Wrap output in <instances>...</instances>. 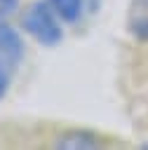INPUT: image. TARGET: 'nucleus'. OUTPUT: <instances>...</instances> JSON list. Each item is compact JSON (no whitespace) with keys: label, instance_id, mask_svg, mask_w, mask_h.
<instances>
[{"label":"nucleus","instance_id":"nucleus-1","mask_svg":"<svg viewBox=\"0 0 148 150\" xmlns=\"http://www.w3.org/2000/svg\"><path fill=\"white\" fill-rule=\"evenodd\" d=\"M56 16H59V14H56V9L52 7V2H42V0H40V2H33V5L26 9L21 23H23V28L28 30V35H33L40 45L52 47V45H59L61 38H63V30H61Z\"/></svg>","mask_w":148,"mask_h":150},{"label":"nucleus","instance_id":"nucleus-2","mask_svg":"<svg viewBox=\"0 0 148 150\" xmlns=\"http://www.w3.org/2000/svg\"><path fill=\"white\" fill-rule=\"evenodd\" d=\"M127 28L136 40L148 42V0H132L129 2V7H127Z\"/></svg>","mask_w":148,"mask_h":150},{"label":"nucleus","instance_id":"nucleus-3","mask_svg":"<svg viewBox=\"0 0 148 150\" xmlns=\"http://www.w3.org/2000/svg\"><path fill=\"white\" fill-rule=\"evenodd\" d=\"M23 54V45L16 35V30L12 26H5L0 23V56L7 59L9 63H16Z\"/></svg>","mask_w":148,"mask_h":150},{"label":"nucleus","instance_id":"nucleus-4","mask_svg":"<svg viewBox=\"0 0 148 150\" xmlns=\"http://www.w3.org/2000/svg\"><path fill=\"white\" fill-rule=\"evenodd\" d=\"M99 145L101 143L89 131H68V134H61L56 141V148H99Z\"/></svg>","mask_w":148,"mask_h":150},{"label":"nucleus","instance_id":"nucleus-5","mask_svg":"<svg viewBox=\"0 0 148 150\" xmlns=\"http://www.w3.org/2000/svg\"><path fill=\"white\" fill-rule=\"evenodd\" d=\"M49 2L56 9V14L68 23H75L82 14V7H85V0H49Z\"/></svg>","mask_w":148,"mask_h":150},{"label":"nucleus","instance_id":"nucleus-6","mask_svg":"<svg viewBox=\"0 0 148 150\" xmlns=\"http://www.w3.org/2000/svg\"><path fill=\"white\" fill-rule=\"evenodd\" d=\"M14 5H16V0H0V21L14 9Z\"/></svg>","mask_w":148,"mask_h":150},{"label":"nucleus","instance_id":"nucleus-7","mask_svg":"<svg viewBox=\"0 0 148 150\" xmlns=\"http://www.w3.org/2000/svg\"><path fill=\"white\" fill-rule=\"evenodd\" d=\"M5 91H7V75L0 70V98L5 96Z\"/></svg>","mask_w":148,"mask_h":150}]
</instances>
